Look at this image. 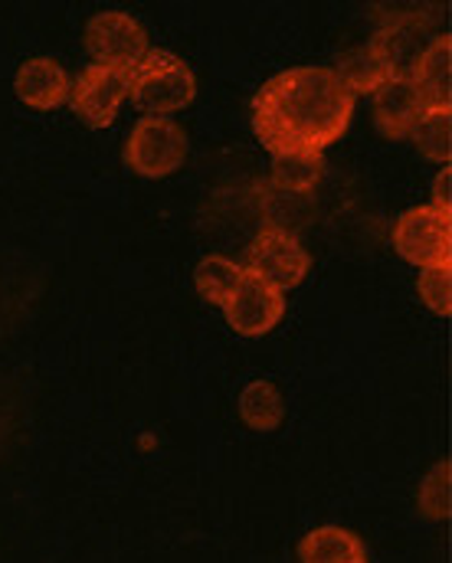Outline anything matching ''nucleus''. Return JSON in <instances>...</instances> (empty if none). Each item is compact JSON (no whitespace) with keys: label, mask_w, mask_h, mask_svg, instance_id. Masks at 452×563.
Wrapping results in <instances>:
<instances>
[{"label":"nucleus","mask_w":452,"mask_h":563,"mask_svg":"<svg viewBox=\"0 0 452 563\" xmlns=\"http://www.w3.org/2000/svg\"><path fill=\"white\" fill-rule=\"evenodd\" d=\"M427 102L420 99L410 76H390L374 92V122L387 139H410V132L427 115Z\"/></svg>","instance_id":"9"},{"label":"nucleus","mask_w":452,"mask_h":563,"mask_svg":"<svg viewBox=\"0 0 452 563\" xmlns=\"http://www.w3.org/2000/svg\"><path fill=\"white\" fill-rule=\"evenodd\" d=\"M324 174V157L315 154V151H283V154H273V170H269V184L276 190H286V194H311L315 184L321 180Z\"/></svg>","instance_id":"16"},{"label":"nucleus","mask_w":452,"mask_h":563,"mask_svg":"<svg viewBox=\"0 0 452 563\" xmlns=\"http://www.w3.org/2000/svg\"><path fill=\"white\" fill-rule=\"evenodd\" d=\"M417 505L430 521H450L452 515V465L440 462L427 472L417 492Z\"/></svg>","instance_id":"20"},{"label":"nucleus","mask_w":452,"mask_h":563,"mask_svg":"<svg viewBox=\"0 0 452 563\" xmlns=\"http://www.w3.org/2000/svg\"><path fill=\"white\" fill-rule=\"evenodd\" d=\"M420 298L427 308L440 318H450L452 311V266L420 269Z\"/></svg>","instance_id":"21"},{"label":"nucleus","mask_w":452,"mask_h":563,"mask_svg":"<svg viewBox=\"0 0 452 563\" xmlns=\"http://www.w3.org/2000/svg\"><path fill=\"white\" fill-rule=\"evenodd\" d=\"M148 49V30L122 10L96 13L86 23V53L92 56V66L129 73Z\"/></svg>","instance_id":"3"},{"label":"nucleus","mask_w":452,"mask_h":563,"mask_svg":"<svg viewBox=\"0 0 452 563\" xmlns=\"http://www.w3.org/2000/svg\"><path fill=\"white\" fill-rule=\"evenodd\" d=\"M240 417L250 429H260V432L276 429L286 420V400H283L279 387L269 380H253L240 397Z\"/></svg>","instance_id":"18"},{"label":"nucleus","mask_w":452,"mask_h":563,"mask_svg":"<svg viewBox=\"0 0 452 563\" xmlns=\"http://www.w3.org/2000/svg\"><path fill=\"white\" fill-rule=\"evenodd\" d=\"M227 324L243 334V338H260L266 331H273L283 314H286V291L273 288L269 282L256 279V276H243L240 288L230 295V301L223 305Z\"/></svg>","instance_id":"8"},{"label":"nucleus","mask_w":452,"mask_h":563,"mask_svg":"<svg viewBox=\"0 0 452 563\" xmlns=\"http://www.w3.org/2000/svg\"><path fill=\"white\" fill-rule=\"evenodd\" d=\"M394 250L417 269L452 266V220L433 207L404 210L394 227Z\"/></svg>","instance_id":"4"},{"label":"nucleus","mask_w":452,"mask_h":563,"mask_svg":"<svg viewBox=\"0 0 452 563\" xmlns=\"http://www.w3.org/2000/svg\"><path fill=\"white\" fill-rule=\"evenodd\" d=\"M260 210H263V230H273V233H286V236H296L311 223L315 210H311V197L305 194H286V190H276L273 184L260 194Z\"/></svg>","instance_id":"15"},{"label":"nucleus","mask_w":452,"mask_h":563,"mask_svg":"<svg viewBox=\"0 0 452 563\" xmlns=\"http://www.w3.org/2000/svg\"><path fill=\"white\" fill-rule=\"evenodd\" d=\"M410 139H414V144L420 147V154H423L427 161H433V164H440V167H450L452 112H437V109H430V112L420 119V125L410 132Z\"/></svg>","instance_id":"19"},{"label":"nucleus","mask_w":452,"mask_h":563,"mask_svg":"<svg viewBox=\"0 0 452 563\" xmlns=\"http://www.w3.org/2000/svg\"><path fill=\"white\" fill-rule=\"evenodd\" d=\"M187 157V135L177 122L145 115L125 144V164L151 180H161L174 174Z\"/></svg>","instance_id":"5"},{"label":"nucleus","mask_w":452,"mask_h":563,"mask_svg":"<svg viewBox=\"0 0 452 563\" xmlns=\"http://www.w3.org/2000/svg\"><path fill=\"white\" fill-rule=\"evenodd\" d=\"M338 82L357 99V96H374L394 73L387 69V63L381 59V53L367 43V46H354L348 53L338 56L334 69Z\"/></svg>","instance_id":"13"},{"label":"nucleus","mask_w":452,"mask_h":563,"mask_svg":"<svg viewBox=\"0 0 452 563\" xmlns=\"http://www.w3.org/2000/svg\"><path fill=\"white\" fill-rule=\"evenodd\" d=\"M354 115V96L328 66H296L273 76L253 99V132L273 154L315 151L341 139Z\"/></svg>","instance_id":"1"},{"label":"nucleus","mask_w":452,"mask_h":563,"mask_svg":"<svg viewBox=\"0 0 452 563\" xmlns=\"http://www.w3.org/2000/svg\"><path fill=\"white\" fill-rule=\"evenodd\" d=\"M450 184H452V170L450 167H443L440 174H437V180H433V210L437 213H443V217H450L452 203H450Z\"/></svg>","instance_id":"22"},{"label":"nucleus","mask_w":452,"mask_h":563,"mask_svg":"<svg viewBox=\"0 0 452 563\" xmlns=\"http://www.w3.org/2000/svg\"><path fill=\"white\" fill-rule=\"evenodd\" d=\"M410 79L427 102V109L452 112V36L437 33L430 46L420 53L417 66L410 69Z\"/></svg>","instance_id":"11"},{"label":"nucleus","mask_w":452,"mask_h":563,"mask_svg":"<svg viewBox=\"0 0 452 563\" xmlns=\"http://www.w3.org/2000/svg\"><path fill=\"white\" fill-rule=\"evenodd\" d=\"M427 26L420 20H394L387 26L377 30V36L371 40V46L381 53V59L387 63V69L394 76H410V69L417 66L420 53L430 46V43H420V33Z\"/></svg>","instance_id":"12"},{"label":"nucleus","mask_w":452,"mask_h":563,"mask_svg":"<svg viewBox=\"0 0 452 563\" xmlns=\"http://www.w3.org/2000/svg\"><path fill=\"white\" fill-rule=\"evenodd\" d=\"M301 563H367L364 541L338 525H324L315 528L311 534H305L299 544Z\"/></svg>","instance_id":"14"},{"label":"nucleus","mask_w":452,"mask_h":563,"mask_svg":"<svg viewBox=\"0 0 452 563\" xmlns=\"http://www.w3.org/2000/svg\"><path fill=\"white\" fill-rule=\"evenodd\" d=\"M243 276H246L243 263H233L227 256H207L194 269V285H197V291H200L203 301L223 308L230 301V295L240 288Z\"/></svg>","instance_id":"17"},{"label":"nucleus","mask_w":452,"mask_h":563,"mask_svg":"<svg viewBox=\"0 0 452 563\" xmlns=\"http://www.w3.org/2000/svg\"><path fill=\"white\" fill-rule=\"evenodd\" d=\"M129 99L145 112L167 119L197 99L194 69L170 49H148L129 73Z\"/></svg>","instance_id":"2"},{"label":"nucleus","mask_w":452,"mask_h":563,"mask_svg":"<svg viewBox=\"0 0 452 563\" xmlns=\"http://www.w3.org/2000/svg\"><path fill=\"white\" fill-rule=\"evenodd\" d=\"M129 99V79L119 69L89 66L69 89V109L89 129H109L119 119V109Z\"/></svg>","instance_id":"7"},{"label":"nucleus","mask_w":452,"mask_h":563,"mask_svg":"<svg viewBox=\"0 0 452 563\" xmlns=\"http://www.w3.org/2000/svg\"><path fill=\"white\" fill-rule=\"evenodd\" d=\"M243 269L256 279L269 282L273 288L286 291V288H296L305 282L308 269H311V256L296 236L260 230V236L246 250Z\"/></svg>","instance_id":"6"},{"label":"nucleus","mask_w":452,"mask_h":563,"mask_svg":"<svg viewBox=\"0 0 452 563\" xmlns=\"http://www.w3.org/2000/svg\"><path fill=\"white\" fill-rule=\"evenodd\" d=\"M13 89L20 96L23 106L36 109V112H53L63 102H69V89L73 79L66 76V69L49 59V56H30L13 79Z\"/></svg>","instance_id":"10"}]
</instances>
